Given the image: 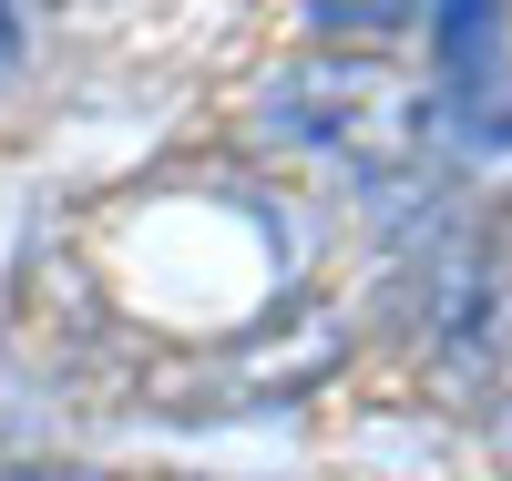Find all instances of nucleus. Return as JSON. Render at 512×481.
<instances>
[{
	"label": "nucleus",
	"mask_w": 512,
	"mask_h": 481,
	"mask_svg": "<svg viewBox=\"0 0 512 481\" xmlns=\"http://www.w3.org/2000/svg\"><path fill=\"white\" fill-rule=\"evenodd\" d=\"M0 62H11V0H0Z\"/></svg>",
	"instance_id": "nucleus-3"
},
{
	"label": "nucleus",
	"mask_w": 512,
	"mask_h": 481,
	"mask_svg": "<svg viewBox=\"0 0 512 481\" xmlns=\"http://www.w3.org/2000/svg\"><path fill=\"white\" fill-rule=\"evenodd\" d=\"M410 11V0H318V21H338V31H390Z\"/></svg>",
	"instance_id": "nucleus-2"
},
{
	"label": "nucleus",
	"mask_w": 512,
	"mask_h": 481,
	"mask_svg": "<svg viewBox=\"0 0 512 481\" xmlns=\"http://www.w3.org/2000/svg\"><path fill=\"white\" fill-rule=\"evenodd\" d=\"M502 11H512V0H441L451 113H472V123H502L512 113V93H502Z\"/></svg>",
	"instance_id": "nucleus-1"
}]
</instances>
